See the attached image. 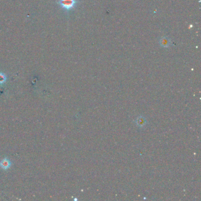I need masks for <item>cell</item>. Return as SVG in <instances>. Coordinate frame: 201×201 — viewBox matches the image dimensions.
Returning a JSON list of instances; mask_svg holds the SVG:
<instances>
[{"mask_svg": "<svg viewBox=\"0 0 201 201\" xmlns=\"http://www.w3.org/2000/svg\"><path fill=\"white\" fill-rule=\"evenodd\" d=\"M79 3L78 0H59L58 4L67 11H69L76 7L77 4Z\"/></svg>", "mask_w": 201, "mask_h": 201, "instance_id": "obj_1", "label": "cell"}, {"mask_svg": "<svg viewBox=\"0 0 201 201\" xmlns=\"http://www.w3.org/2000/svg\"><path fill=\"white\" fill-rule=\"evenodd\" d=\"M159 43L160 45L163 48H169L172 44L171 39L167 37H163L161 38L159 40Z\"/></svg>", "mask_w": 201, "mask_h": 201, "instance_id": "obj_2", "label": "cell"}, {"mask_svg": "<svg viewBox=\"0 0 201 201\" xmlns=\"http://www.w3.org/2000/svg\"><path fill=\"white\" fill-rule=\"evenodd\" d=\"M145 120L143 118H139L137 120V124L139 126H142L143 125H145Z\"/></svg>", "mask_w": 201, "mask_h": 201, "instance_id": "obj_3", "label": "cell"}, {"mask_svg": "<svg viewBox=\"0 0 201 201\" xmlns=\"http://www.w3.org/2000/svg\"><path fill=\"white\" fill-rule=\"evenodd\" d=\"M2 166H3V167H8V166H9V163L6 160H3V162H2Z\"/></svg>", "mask_w": 201, "mask_h": 201, "instance_id": "obj_4", "label": "cell"}, {"mask_svg": "<svg viewBox=\"0 0 201 201\" xmlns=\"http://www.w3.org/2000/svg\"><path fill=\"white\" fill-rule=\"evenodd\" d=\"M5 80V76L1 73H0V81L2 82Z\"/></svg>", "mask_w": 201, "mask_h": 201, "instance_id": "obj_5", "label": "cell"}]
</instances>
